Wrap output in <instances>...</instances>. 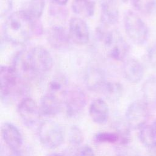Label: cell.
<instances>
[{
    "instance_id": "16",
    "label": "cell",
    "mask_w": 156,
    "mask_h": 156,
    "mask_svg": "<svg viewBox=\"0 0 156 156\" xmlns=\"http://www.w3.org/2000/svg\"><path fill=\"white\" fill-rule=\"evenodd\" d=\"M89 115L94 122L98 124L105 123L109 116V108L107 104L100 98L93 100L89 107Z\"/></svg>"
},
{
    "instance_id": "12",
    "label": "cell",
    "mask_w": 156,
    "mask_h": 156,
    "mask_svg": "<svg viewBox=\"0 0 156 156\" xmlns=\"http://www.w3.org/2000/svg\"><path fill=\"white\" fill-rule=\"evenodd\" d=\"M48 43L54 49H64L70 44V37L68 32L65 28L59 26L50 27L46 35Z\"/></svg>"
},
{
    "instance_id": "6",
    "label": "cell",
    "mask_w": 156,
    "mask_h": 156,
    "mask_svg": "<svg viewBox=\"0 0 156 156\" xmlns=\"http://www.w3.org/2000/svg\"><path fill=\"white\" fill-rule=\"evenodd\" d=\"M149 106L144 100L132 102L127 107L126 113V122L134 129H140L145 126L149 117Z\"/></svg>"
},
{
    "instance_id": "20",
    "label": "cell",
    "mask_w": 156,
    "mask_h": 156,
    "mask_svg": "<svg viewBox=\"0 0 156 156\" xmlns=\"http://www.w3.org/2000/svg\"><path fill=\"white\" fill-rule=\"evenodd\" d=\"M71 7L75 13L87 17L93 15L95 9L94 2L91 0H73Z\"/></svg>"
},
{
    "instance_id": "21",
    "label": "cell",
    "mask_w": 156,
    "mask_h": 156,
    "mask_svg": "<svg viewBox=\"0 0 156 156\" xmlns=\"http://www.w3.org/2000/svg\"><path fill=\"white\" fill-rule=\"evenodd\" d=\"M101 91L108 100L115 102L118 101L122 96L123 87L119 82L107 81Z\"/></svg>"
},
{
    "instance_id": "2",
    "label": "cell",
    "mask_w": 156,
    "mask_h": 156,
    "mask_svg": "<svg viewBox=\"0 0 156 156\" xmlns=\"http://www.w3.org/2000/svg\"><path fill=\"white\" fill-rule=\"evenodd\" d=\"M35 22L23 10L10 14L3 26L5 39L12 44H24L32 37L37 29Z\"/></svg>"
},
{
    "instance_id": "15",
    "label": "cell",
    "mask_w": 156,
    "mask_h": 156,
    "mask_svg": "<svg viewBox=\"0 0 156 156\" xmlns=\"http://www.w3.org/2000/svg\"><path fill=\"white\" fill-rule=\"evenodd\" d=\"M84 82L87 88L91 91H102L107 82L105 73L99 68H90L85 74Z\"/></svg>"
},
{
    "instance_id": "7",
    "label": "cell",
    "mask_w": 156,
    "mask_h": 156,
    "mask_svg": "<svg viewBox=\"0 0 156 156\" xmlns=\"http://www.w3.org/2000/svg\"><path fill=\"white\" fill-rule=\"evenodd\" d=\"M24 83L12 66H2L1 67L0 84L2 99L8 98L13 93L19 91Z\"/></svg>"
},
{
    "instance_id": "5",
    "label": "cell",
    "mask_w": 156,
    "mask_h": 156,
    "mask_svg": "<svg viewBox=\"0 0 156 156\" xmlns=\"http://www.w3.org/2000/svg\"><path fill=\"white\" fill-rule=\"evenodd\" d=\"M38 138L41 144L48 149L59 147L64 141V132L57 122L46 120L43 121L38 128Z\"/></svg>"
},
{
    "instance_id": "29",
    "label": "cell",
    "mask_w": 156,
    "mask_h": 156,
    "mask_svg": "<svg viewBox=\"0 0 156 156\" xmlns=\"http://www.w3.org/2000/svg\"><path fill=\"white\" fill-rule=\"evenodd\" d=\"M80 156H95L93 149L88 145H84L80 149Z\"/></svg>"
},
{
    "instance_id": "24",
    "label": "cell",
    "mask_w": 156,
    "mask_h": 156,
    "mask_svg": "<svg viewBox=\"0 0 156 156\" xmlns=\"http://www.w3.org/2000/svg\"><path fill=\"white\" fill-rule=\"evenodd\" d=\"M138 136L141 143L147 148L156 146V138L152 132L151 124H146L140 128Z\"/></svg>"
},
{
    "instance_id": "19",
    "label": "cell",
    "mask_w": 156,
    "mask_h": 156,
    "mask_svg": "<svg viewBox=\"0 0 156 156\" xmlns=\"http://www.w3.org/2000/svg\"><path fill=\"white\" fill-rule=\"evenodd\" d=\"M143 100L149 107H156V76L147 79L141 87Z\"/></svg>"
},
{
    "instance_id": "28",
    "label": "cell",
    "mask_w": 156,
    "mask_h": 156,
    "mask_svg": "<svg viewBox=\"0 0 156 156\" xmlns=\"http://www.w3.org/2000/svg\"><path fill=\"white\" fill-rule=\"evenodd\" d=\"M147 58L150 64L156 68V44L151 46L147 50Z\"/></svg>"
},
{
    "instance_id": "33",
    "label": "cell",
    "mask_w": 156,
    "mask_h": 156,
    "mask_svg": "<svg viewBox=\"0 0 156 156\" xmlns=\"http://www.w3.org/2000/svg\"><path fill=\"white\" fill-rule=\"evenodd\" d=\"M47 156H68L67 155H65L64 154L62 153H57V152H54V153H51L48 154Z\"/></svg>"
},
{
    "instance_id": "9",
    "label": "cell",
    "mask_w": 156,
    "mask_h": 156,
    "mask_svg": "<svg viewBox=\"0 0 156 156\" xmlns=\"http://www.w3.org/2000/svg\"><path fill=\"white\" fill-rule=\"evenodd\" d=\"M18 112L23 122L29 127L36 125L41 115L39 106L30 98H24L21 100L18 105Z\"/></svg>"
},
{
    "instance_id": "23",
    "label": "cell",
    "mask_w": 156,
    "mask_h": 156,
    "mask_svg": "<svg viewBox=\"0 0 156 156\" xmlns=\"http://www.w3.org/2000/svg\"><path fill=\"white\" fill-rule=\"evenodd\" d=\"M135 9L147 16L156 15V0H132Z\"/></svg>"
},
{
    "instance_id": "26",
    "label": "cell",
    "mask_w": 156,
    "mask_h": 156,
    "mask_svg": "<svg viewBox=\"0 0 156 156\" xmlns=\"http://www.w3.org/2000/svg\"><path fill=\"white\" fill-rule=\"evenodd\" d=\"M83 140V135L81 129L76 126H72L69 132V143L75 146H79Z\"/></svg>"
},
{
    "instance_id": "32",
    "label": "cell",
    "mask_w": 156,
    "mask_h": 156,
    "mask_svg": "<svg viewBox=\"0 0 156 156\" xmlns=\"http://www.w3.org/2000/svg\"><path fill=\"white\" fill-rule=\"evenodd\" d=\"M151 127L152 130V132L156 138V119L154 121V122L151 124Z\"/></svg>"
},
{
    "instance_id": "31",
    "label": "cell",
    "mask_w": 156,
    "mask_h": 156,
    "mask_svg": "<svg viewBox=\"0 0 156 156\" xmlns=\"http://www.w3.org/2000/svg\"><path fill=\"white\" fill-rule=\"evenodd\" d=\"M54 2L58 5H65L68 0H53Z\"/></svg>"
},
{
    "instance_id": "25",
    "label": "cell",
    "mask_w": 156,
    "mask_h": 156,
    "mask_svg": "<svg viewBox=\"0 0 156 156\" xmlns=\"http://www.w3.org/2000/svg\"><path fill=\"white\" fill-rule=\"evenodd\" d=\"M94 140L99 143H120V137L117 132H100L94 135Z\"/></svg>"
},
{
    "instance_id": "22",
    "label": "cell",
    "mask_w": 156,
    "mask_h": 156,
    "mask_svg": "<svg viewBox=\"0 0 156 156\" xmlns=\"http://www.w3.org/2000/svg\"><path fill=\"white\" fill-rule=\"evenodd\" d=\"M44 5V0H30L23 10L33 20L37 21L43 14Z\"/></svg>"
},
{
    "instance_id": "14",
    "label": "cell",
    "mask_w": 156,
    "mask_h": 156,
    "mask_svg": "<svg viewBox=\"0 0 156 156\" xmlns=\"http://www.w3.org/2000/svg\"><path fill=\"white\" fill-rule=\"evenodd\" d=\"M122 73L127 81L132 83H137L143 79L144 68L138 60L130 58L124 61L122 65Z\"/></svg>"
},
{
    "instance_id": "13",
    "label": "cell",
    "mask_w": 156,
    "mask_h": 156,
    "mask_svg": "<svg viewBox=\"0 0 156 156\" xmlns=\"http://www.w3.org/2000/svg\"><path fill=\"white\" fill-rule=\"evenodd\" d=\"M101 21L105 26L118 23L119 16L117 0H100Z\"/></svg>"
},
{
    "instance_id": "11",
    "label": "cell",
    "mask_w": 156,
    "mask_h": 156,
    "mask_svg": "<svg viewBox=\"0 0 156 156\" xmlns=\"http://www.w3.org/2000/svg\"><path fill=\"white\" fill-rule=\"evenodd\" d=\"M1 135L9 149L15 152L20 151L23 141L22 135L16 126L11 122H4L1 127Z\"/></svg>"
},
{
    "instance_id": "10",
    "label": "cell",
    "mask_w": 156,
    "mask_h": 156,
    "mask_svg": "<svg viewBox=\"0 0 156 156\" xmlns=\"http://www.w3.org/2000/svg\"><path fill=\"white\" fill-rule=\"evenodd\" d=\"M68 33L71 41L77 45H84L89 41L88 26L85 21L80 18L75 17L70 20Z\"/></svg>"
},
{
    "instance_id": "3",
    "label": "cell",
    "mask_w": 156,
    "mask_h": 156,
    "mask_svg": "<svg viewBox=\"0 0 156 156\" xmlns=\"http://www.w3.org/2000/svg\"><path fill=\"white\" fill-rule=\"evenodd\" d=\"M96 36L107 57L116 61H122L126 58L129 47L118 30L99 28Z\"/></svg>"
},
{
    "instance_id": "1",
    "label": "cell",
    "mask_w": 156,
    "mask_h": 156,
    "mask_svg": "<svg viewBox=\"0 0 156 156\" xmlns=\"http://www.w3.org/2000/svg\"><path fill=\"white\" fill-rule=\"evenodd\" d=\"M12 66L24 82H29L50 71L53 59L46 48L37 46L20 51L15 56Z\"/></svg>"
},
{
    "instance_id": "30",
    "label": "cell",
    "mask_w": 156,
    "mask_h": 156,
    "mask_svg": "<svg viewBox=\"0 0 156 156\" xmlns=\"http://www.w3.org/2000/svg\"><path fill=\"white\" fill-rule=\"evenodd\" d=\"M149 156H156V146L148 148Z\"/></svg>"
},
{
    "instance_id": "4",
    "label": "cell",
    "mask_w": 156,
    "mask_h": 156,
    "mask_svg": "<svg viewBox=\"0 0 156 156\" xmlns=\"http://www.w3.org/2000/svg\"><path fill=\"white\" fill-rule=\"evenodd\" d=\"M124 26L127 35L133 43L142 45L146 42L149 37L148 27L137 13L132 10L126 11Z\"/></svg>"
},
{
    "instance_id": "18",
    "label": "cell",
    "mask_w": 156,
    "mask_h": 156,
    "mask_svg": "<svg viewBox=\"0 0 156 156\" xmlns=\"http://www.w3.org/2000/svg\"><path fill=\"white\" fill-rule=\"evenodd\" d=\"M67 79L62 74L55 76L48 84V93L60 98L65 97L68 89Z\"/></svg>"
},
{
    "instance_id": "17",
    "label": "cell",
    "mask_w": 156,
    "mask_h": 156,
    "mask_svg": "<svg viewBox=\"0 0 156 156\" xmlns=\"http://www.w3.org/2000/svg\"><path fill=\"white\" fill-rule=\"evenodd\" d=\"M39 107L41 115L54 116L61 110V100L59 98L47 93L40 99Z\"/></svg>"
},
{
    "instance_id": "8",
    "label": "cell",
    "mask_w": 156,
    "mask_h": 156,
    "mask_svg": "<svg viewBox=\"0 0 156 156\" xmlns=\"http://www.w3.org/2000/svg\"><path fill=\"white\" fill-rule=\"evenodd\" d=\"M64 99L66 113L69 118H75L79 116L87 104L85 93L80 88L76 86L68 88Z\"/></svg>"
},
{
    "instance_id": "27",
    "label": "cell",
    "mask_w": 156,
    "mask_h": 156,
    "mask_svg": "<svg viewBox=\"0 0 156 156\" xmlns=\"http://www.w3.org/2000/svg\"><path fill=\"white\" fill-rule=\"evenodd\" d=\"M12 0H0V15L1 17L5 16L12 9Z\"/></svg>"
}]
</instances>
